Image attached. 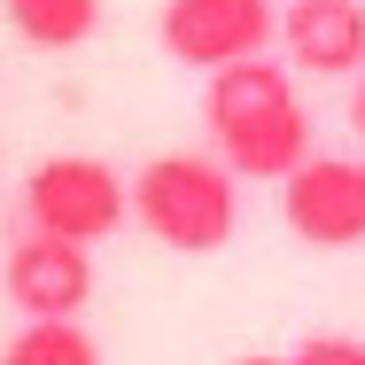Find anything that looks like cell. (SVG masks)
<instances>
[{"label":"cell","mask_w":365,"mask_h":365,"mask_svg":"<svg viewBox=\"0 0 365 365\" xmlns=\"http://www.w3.org/2000/svg\"><path fill=\"white\" fill-rule=\"evenodd\" d=\"M202 125H210V148H218V163L233 179H288L311 155V109H303L295 78L264 55L210 71Z\"/></svg>","instance_id":"cell-1"},{"label":"cell","mask_w":365,"mask_h":365,"mask_svg":"<svg viewBox=\"0 0 365 365\" xmlns=\"http://www.w3.org/2000/svg\"><path fill=\"white\" fill-rule=\"evenodd\" d=\"M133 218L179 257H210L241 233V179L218 155H155L133 179Z\"/></svg>","instance_id":"cell-2"},{"label":"cell","mask_w":365,"mask_h":365,"mask_svg":"<svg viewBox=\"0 0 365 365\" xmlns=\"http://www.w3.org/2000/svg\"><path fill=\"white\" fill-rule=\"evenodd\" d=\"M24 218L31 233H55V241H109L117 225L133 218V187L101 163V155H47L31 179H24Z\"/></svg>","instance_id":"cell-3"},{"label":"cell","mask_w":365,"mask_h":365,"mask_svg":"<svg viewBox=\"0 0 365 365\" xmlns=\"http://www.w3.org/2000/svg\"><path fill=\"white\" fill-rule=\"evenodd\" d=\"M155 39L171 47V63L187 71H225V63H249L280 39V8L272 0H163L155 16Z\"/></svg>","instance_id":"cell-4"},{"label":"cell","mask_w":365,"mask_h":365,"mask_svg":"<svg viewBox=\"0 0 365 365\" xmlns=\"http://www.w3.org/2000/svg\"><path fill=\"white\" fill-rule=\"evenodd\" d=\"M280 210L288 233L311 249H358L365 241V163L350 155H303L288 179H280Z\"/></svg>","instance_id":"cell-5"},{"label":"cell","mask_w":365,"mask_h":365,"mask_svg":"<svg viewBox=\"0 0 365 365\" xmlns=\"http://www.w3.org/2000/svg\"><path fill=\"white\" fill-rule=\"evenodd\" d=\"M0 288L24 319H78L93 303V257L78 241H55V233H24L0 264Z\"/></svg>","instance_id":"cell-6"},{"label":"cell","mask_w":365,"mask_h":365,"mask_svg":"<svg viewBox=\"0 0 365 365\" xmlns=\"http://www.w3.org/2000/svg\"><path fill=\"white\" fill-rule=\"evenodd\" d=\"M280 47L303 78H350L365 71V0H288Z\"/></svg>","instance_id":"cell-7"},{"label":"cell","mask_w":365,"mask_h":365,"mask_svg":"<svg viewBox=\"0 0 365 365\" xmlns=\"http://www.w3.org/2000/svg\"><path fill=\"white\" fill-rule=\"evenodd\" d=\"M0 8H8V31L24 47H47V55L86 47L101 31V0H0Z\"/></svg>","instance_id":"cell-8"},{"label":"cell","mask_w":365,"mask_h":365,"mask_svg":"<svg viewBox=\"0 0 365 365\" xmlns=\"http://www.w3.org/2000/svg\"><path fill=\"white\" fill-rule=\"evenodd\" d=\"M0 365H101V350L78 319H24L16 342L0 350Z\"/></svg>","instance_id":"cell-9"},{"label":"cell","mask_w":365,"mask_h":365,"mask_svg":"<svg viewBox=\"0 0 365 365\" xmlns=\"http://www.w3.org/2000/svg\"><path fill=\"white\" fill-rule=\"evenodd\" d=\"M288 365H365V342H350V334H311Z\"/></svg>","instance_id":"cell-10"},{"label":"cell","mask_w":365,"mask_h":365,"mask_svg":"<svg viewBox=\"0 0 365 365\" xmlns=\"http://www.w3.org/2000/svg\"><path fill=\"white\" fill-rule=\"evenodd\" d=\"M350 117H358V133H365V71H358V101H350Z\"/></svg>","instance_id":"cell-11"},{"label":"cell","mask_w":365,"mask_h":365,"mask_svg":"<svg viewBox=\"0 0 365 365\" xmlns=\"http://www.w3.org/2000/svg\"><path fill=\"white\" fill-rule=\"evenodd\" d=\"M241 365H288V358H241Z\"/></svg>","instance_id":"cell-12"}]
</instances>
